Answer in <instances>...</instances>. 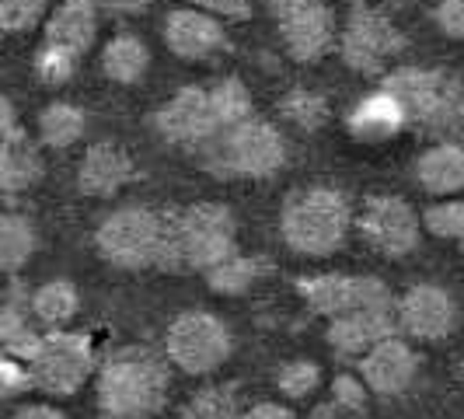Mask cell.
<instances>
[{"label": "cell", "mask_w": 464, "mask_h": 419, "mask_svg": "<svg viewBox=\"0 0 464 419\" xmlns=\"http://www.w3.org/2000/svg\"><path fill=\"white\" fill-rule=\"evenodd\" d=\"M168 402V364L147 346H122L98 367L102 419H154Z\"/></svg>", "instance_id": "obj_1"}, {"label": "cell", "mask_w": 464, "mask_h": 419, "mask_svg": "<svg viewBox=\"0 0 464 419\" xmlns=\"http://www.w3.org/2000/svg\"><path fill=\"white\" fill-rule=\"evenodd\" d=\"M381 88L395 94L409 126L433 140L464 137V84L447 70L395 67L381 77Z\"/></svg>", "instance_id": "obj_2"}, {"label": "cell", "mask_w": 464, "mask_h": 419, "mask_svg": "<svg viewBox=\"0 0 464 419\" xmlns=\"http://www.w3.org/2000/svg\"><path fill=\"white\" fill-rule=\"evenodd\" d=\"M349 228H353V207L346 192L328 186L294 192L279 213V234L297 256H335L346 245Z\"/></svg>", "instance_id": "obj_3"}, {"label": "cell", "mask_w": 464, "mask_h": 419, "mask_svg": "<svg viewBox=\"0 0 464 419\" xmlns=\"http://www.w3.org/2000/svg\"><path fill=\"white\" fill-rule=\"evenodd\" d=\"M196 158L217 179H269L286 164V140L273 122L252 116L209 137Z\"/></svg>", "instance_id": "obj_4"}, {"label": "cell", "mask_w": 464, "mask_h": 419, "mask_svg": "<svg viewBox=\"0 0 464 419\" xmlns=\"http://www.w3.org/2000/svg\"><path fill=\"white\" fill-rule=\"evenodd\" d=\"M231 349V328L224 326V318H217L209 311H182L164 336V356L192 377H203V374L224 367Z\"/></svg>", "instance_id": "obj_5"}, {"label": "cell", "mask_w": 464, "mask_h": 419, "mask_svg": "<svg viewBox=\"0 0 464 419\" xmlns=\"http://www.w3.org/2000/svg\"><path fill=\"white\" fill-rule=\"evenodd\" d=\"M158 241H161V210L147 207L116 210L94 231L98 256L119 266V269H150V266H158Z\"/></svg>", "instance_id": "obj_6"}, {"label": "cell", "mask_w": 464, "mask_h": 419, "mask_svg": "<svg viewBox=\"0 0 464 419\" xmlns=\"http://www.w3.org/2000/svg\"><path fill=\"white\" fill-rule=\"evenodd\" d=\"M401 49H405V35L377 7H356L343 28V39H339L343 63L356 73H371V77H384L388 63Z\"/></svg>", "instance_id": "obj_7"}, {"label": "cell", "mask_w": 464, "mask_h": 419, "mask_svg": "<svg viewBox=\"0 0 464 419\" xmlns=\"http://www.w3.org/2000/svg\"><path fill=\"white\" fill-rule=\"evenodd\" d=\"M94 371V349L92 339L81 332H46L43 346L32 356V374L35 388L46 395L67 398L73 395Z\"/></svg>", "instance_id": "obj_8"}, {"label": "cell", "mask_w": 464, "mask_h": 419, "mask_svg": "<svg viewBox=\"0 0 464 419\" xmlns=\"http://www.w3.org/2000/svg\"><path fill=\"white\" fill-rule=\"evenodd\" d=\"M297 290L314 315L339 318L353 311H377L395 307L392 290L377 277H346V273H322V277L297 279Z\"/></svg>", "instance_id": "obj_9"}, {"label": "cell", "mask_w": 464, "mask_h": 419, "mask_svg": "<svg viewBox=\"0 0 464 419\" xmlns=\"http://www.w3.org/2000/svg\"><path fill=\"white\" fill-rule=\"evenodd\" d=\"M266 4L276 18L283 46L297 63H314L332 49L335 28L322 0H266Z\"/></svg>", "instance_id": "obj_10"}, {"label": "cell", "mask_w": 464, "mask_h": 419, "mask_svg": "<svg viewBox=\"0 0 464 419\" xmlns=\"http://www.w3.org/2000/svg\"><path fill=\"white\" fill-rule=\"evenodd\" d=\"M182 241H186L188 269H213L234 256L237 224L234 213L220 203H196L182 210Z\"/></svg>", "instance_id": "obj_11"}, {"label": "cell", "mask_w": 464, "mask_h": 419, "mask_svg": "<svg viewBox=\"0 0 464 419\" xmlns=\"http://www.w3.org/2000/svg\"><path fill=\"white\" fill-rule=\"evenodd\" d=\"M356 228L373 252L388 258L409 256L419 245V213L401 196H371L356 217Z\"/></svg>", "instance_id": "obj_12"}, {"label": "cell", "mask_w": 464, "mask_h": 419, "mask_svg": "<svg viewBox=\"0 0 464 419\" xmlns=\"http://www.w3.org/2000/svg\"><path fill=\"white\" fill-rule=\"evenodd\" d=\"M154 130L161 133V140L175 143V147H186V151L196 154L209 137L220 133V122H217L213 102H209V88H199V84L179 88L158 109Z\"/></svg>", "instance_id": "obj_13"}, {"label": "cell", "mask_w": 464, "mask_h": 419, "mask_svg": "<svg viewBox=\"0 0 464 419\" xmlns=\"http://www.w3.org/2000/svg\"><path fill=\"white\" fill-rule=\"evenodd\" d=\"M398 311V328L412 339H422V343H437V339H447L458 322H461V311H458V301L437 287V283H416L409 287L395 304Z\"/></svg>", "instance_id": "obj_14"}, {"label": "cell", "mask_w": 464, "mask_h": 419, "mask_svg": "<svg viewBox=\"0 0 464 419\" xmlns=\"http://www.w3.org/2000/svg\"><path fill=\"white\" fill-rule=\"evenodd\" d=\"M164 43L182 60H209L220 49H227V32L217 15L203 7H179L164 22Z\"/></svg>", "instance_id": "obj_15"}, {"label": "cell", "mask_w": 464, "mask_h": 419, "mask_svg": "<svg viewBox=\"0 0 464 419\" xmlns=\"http://www.w3.org/2000/svg\"><path fill=\"white\" fill-rule=\"evenodd\" d=\"M398 328L395 307H377V311H353L328 318V346L335 349V356L343 360H360L363 353H371L377 343L392 339Z\"/></svg>", "instance_id": "obj_16"}, {"label": "cell", "mask_w": 464, "mask_h": 419, "mask_svg": "<svg viewBox=\"0 0 464 419\" xmlns=\"http://www.w3.org/2000/svg\"><path fill=\"white\" fill-rule=\"evenodd\" d=\"M416 374H419V356L398 336L377 343L371 353L360 356V377L367 381V388H371L373 395L392 398L409 392L412 381H416Z\"/></svg>", "instance_id": "obj_17"}, {"label": "cell", "mask_w": 464, "mask_h": 419, "mask_svg": "<svg viewBox=\"0 0 464 419\" xmlns=\"http://www.w3.org/2000/svg\"><path fill=\"white\" fill-rule=\"evenodd\" d=\"M133 175H137V168L130 161V154H126L122 147H116V143L102 140V143H92V147H88V154H84V161H81V171H77V186H81L84 196L109 200V196H116L119 189L126 186Z\"/></svg>", "instance_id": "obj_18"}, {"label": "cell", "mask_w": 464, "mask_h": 419, "mask_svg": "<svg viewBox=\"0 0 464 419\" xmlns=\"http://www.w3.org/2000/svg\"><path fill=\"white\" fill-rule=\"evenodd\" d=\"M39 179H43V158L28 133L22 126L0 130V189L7 203H14V196L28 192Z\"/></svg>", "instance_id": "obj_19"}, {"label": "cell", "mask_w": 464, "mask_h": 419, "mask_svg": "<svg viewBox=\"0 0 464 419\" xmlns=\"http://www.w3.org/2000/svg\"><path fill=\"white\" fill-rule=\"evenodd\" d=\"M349 133L356 140H367V143H381V140L398 137L405 126H409V116L405 109L398 105L395 94H388L384 88H377L373 94L360 98L353 109H349Z\"/></svg>", "instance_id": "obj_20"}, {"label": "cell", "mask_w": 464, "mask_h": 419, "mask_svg": "<svg viewBox=\"0 0 464 419\" xmlns=\"http://www.w3.org/2000/svg\"><path fill=\"white\" fill-rule=\"evenodd\" d=\"M416 182L430 196H454L464 189V147L461 140H437L416 161Z\"/></svg>", "instance_id": "obj_21"}, {"label": "cell", "mask_w": 464, "mask_h": 419, "mask_svg": "<svg viewBox=\"0 0 464 419\" xmlns=\"http://www.w3.org/2000/svg\"><path fill=\"white\" fill-rule=\"evenodd\" d=\"M98 7L92 0H63L46 22V43L70 49L77 56H84L94 46L98 35Z\"/></svg>", "instance_id": "obj_22"}, {"label": "cell", "mask_w": 464, "mask_h": 419, "mask_svg": "<svg viewBox=\"0 0 464 419\" xmlns=\"http://www.w3.org/2000/svg\"><path fill=\"white\" fill-rule=\"evenodd\" d=\"M150 67V49L133 32H119L102 49V70L116 84H140Z\"/></svg>", "instance_id": "obj_23"}, {"label": "cell", "mask_w": 464, "mask_h": 419, "mask_svg": "<svg viewBox=\"0 0 464 419\" xmlns=\"http://www.w3.org/2000/svg\"><path fill=\"white\" fill-rule=\"evenodd\" d=\"M269 269H273V262L266 256H237V252H234V256L224 258L220 266L207 269V283H209V290H217V294H224V297H237V294L252 290L262 277H269Z\"/></svg>", "instance_id": "obj_24"}, {"label": "cell", "mask_w": 464, "mask_h": 419, "mask_svg": "<svg viewBox=\"0 0 464 419\" xmlns=\"http://www.w3.org/2000/svg\"><path fill=\"white\" fill-rule=\"evenodd\" d=\"M35 241L39 238H35L32 220L18 210H7L0 217V269L7 277H14L24 262L35 256Z\"/></svg>", "instance_id": "obj_25"}, {"label": "cell", "mask_w": 464, "mask_h": 419, "mask_svg": "<svg viewBox=\"0 0 464 419\" xmlns=\"http://www.w3.org/2000/svg\"><path fill=\"white\" fill-rule=\"evenodd\" d=\"M84 130H88L84 109H77L70 102H49L39 112V140L53 151H67L70 143L84 137Z\"/></svg>", "instance_id": "obj_26"}, {"label": "cell", "mask_w": 464, "mask_h": 419, "mask_svg": "<svg viewBox=\"0 0 464 419\" xmlns=\"http://www.w3.org/2000/svg\"><path fill=\"white\" fill-rule=\"evenodd\" d=\"M81 307V294L67 279H49L39 290H32V315L46 326H63L77 315Z\"/></svg>", "instance_id": "obj_27"}, {"label": "cell", "mask_w": 464, "mask_h": 419, "mask_svg": "<svg viewBox=\"0 0 464 419\" xmlns=\"http://www.w3.org/2000/svg\"><path fill=\"white\" fill-rule=\"evenodd\" d=\"M209 102H213V112H217L220 130L252 119V92H248L237 77H220V81H213V84H209Z\"/></svg>", "instance_id": "obj_28"}, {"label": "cell", "mask_w": 464, "mask_h": 419, "mask_svg": "<svg viewBox=\"0 0 464 419\" xmlns=\"http://www.w3.org/2000/svg\"><path fill=\"white\" fill-rule=\"evenodd\" d=\"M279 116L286 119L290 126L297 130H322L328 122V102L325 94L318 92H307V88H294L279 98Z\"/></svg>", "instance_id": "obj_29"}, {"label": "cell", "mask_w": 464, "mask_h": 419, "mask_svg": "<svg viewBox=\"0 0 464 419\" xmlns=\"http://www.w3.org/2000/svg\"><path fill=\"white\" fill-rule=\"evenodd\" d=\"M164 273H188L186 241H182V210H161V241H158V266Z\"/></svg>", "instance_id": "obj_30"}, {"label": "cell", "mask_w": 464, "mask_h": 419, "mask_svg": "<svg viewBox=\"0 0 464 419\" xmlns=\"http://www.w3.org/2000/svg\"><path fill=\"white\" fill-rule=\"evenodd\" d=\"M77 63H81L77 53L56 46V43H43L39 53H35V77L49 88H60L77 73Z\"/></svg>", "instance_id": "obj_31"}, {"label": "cell", "mask_w": 464, "mask_h": 419, "mask_svg": "<svg viewBox=\"0 0 464 419\" xmlns=\"http://www.w3.org/2000/svg\"><path fill=\"white\" fill-rule=\"evenodd\" d=\"M422 228L443 241H464V203L443 196L440 203L422 210Z\"/></svg>", "instance_id": "obj_32"}, {"label": "cell", "mask_w": 464, "mask_h": 419, "mask_svg": "<svg viewBox=\"0 0 464 419\" xmlns=\"http://www.w3.org/2000/svg\"><path fill=\"white\" fill-rule=\"evenodd\" d=\"M322 381V367L314 360H290L276 371V388L286 398H307Z\"/></svg>", "instance_id": "obj_33"}, {"label": "cell", "mask_w": 464, "mask_h": 419, "mask_svg": "<svg viewBox=\"0 0 464 419\" xmlns=\"http://www.w3.org/2000/svg\"><path fill=\"white\" fill-rule=\"evenodd\" d=\"M49 0H0V28L18 35L46 18Z\"/></svg>", "instance_id": "obj_34"}, {"label": "cell", "mask_w": 464, "mask_h": 419, "mask_svg": "<svg viewBox=\"0 0 464 419\" xmlns=\"http://www.w3.org/2000/svg\"><path fill=\"white\" fill-rule=\"evenodd\" d=\"M32 388H35L32 364L11 356V353H4V360H0V392H4V398L24 395V392H32Z\"/></svg>", "instance_id": "obj_35"}, {"label": "cell", "mask_w": 464, "mask_h": 419, "mask_svg": "<svg viewBox=\"0 0 464 419\" xmlns=\"http://www.w3.org/2000/svg\"><path fill=\"white\" fill-rule=\"evenodd\" d=\"M367 392H371L367 381H363V377H349V374L335 377V385H332V398H335L343 409H349L353 416L367 409Z\"/></svg>", "instance_id": "obj_36"}, {"label": "cell", "mask_w": 464, "mask_h": 419, "mask_svg": "<svg viewBox=\"0 0 464 419\" xmlns=\"http://www.w3.org/2000/svg\"><path fill=\"white\" fill-rule=\"evenodd\" d=\"M433 18H437L443 35H450V39H464V0H437Z\"/></svg>", "instance_id": "obj_37"}, {"label": "cell", "mask_w": 464, "mask_h": 419, "mask_svg": "<svg viewBox=\"0 0 464 419\" xmlns=\"http://www.w3.org/2000/svg\"><path fill=\"white\" fill-rule=\"evenodd\" d=\"M192 4L209 11V15H217V18H234V22L252 15V0H192Z\"/></svg>", "instance_id": "obj_38"}, {"label": "cell", "mask_w": 464, "mask_h": 419, "mask_svg": "<svg viewBox=\"0 0 464 419\" xmlns=\"http://www.w3.org/2000/svg\"><path fill=\"white\" fill-rule=\"evenodd\" d=\"M241 419H297V416L286 405H279V402H258L252 409H245Z\"/></svg>", "instance_id": "obj_39"}, {"label": "cell", "mask_w": 464, "mask_h": 419, "mask_svg": "<svg viewBox=\"0 0 464 419\" xmlns=\"http://www.w3.org/2000/svg\"><path fill=\"white\" fill-rule=\"evenodd\" d=\"M98 11H112V15H140L147 7V0H92Z\"/></svg>", "instance_id": "obj_40"}, {"label": "cell", "mask_w": 464, "mask_h": 419, "mask_svg": "<svg viewBox=\"0 0 464 419\" xmlns=\"http://www.w3.org/2000/svg\"><path fill=\"white\" fill-rule=\"evenodd\" d=\"M14 419H67L60 409H53V405H22Z\"/></svg>", "instance_id": "obj_41"}, {"label": "cell", "mask_w": 464, "mask_h": 419, "mask_svg": "<svg viewBox=\"0 0 464 419\" xmlns=\"http://www.w3.org/2000/svg\"><path fill=\"white\" fill-rule=\"evenodd\" d=\"M349 416H353V413H349V409H343L335 398H332V402H325V405H318V409L311 413V419H349Z\"/></svg>", "instance_id": "obj_42"}, {"label": "cell", "mask_w": 464, "mask_h": 419, "mask_svg": "<svg viewBox=\"0 0 464 419\" xmlns=\"http://www.w3.org/2000/svg\"><path fill=\"white\" fill-rule=\"evenodd\" d=\"M398 4H412V0H398Z\"/></svg>", "instance_id": "obj_43"}]
</instances>
